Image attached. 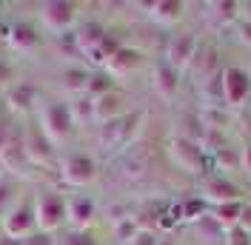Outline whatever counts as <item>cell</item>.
Instances as JSON below:
<instances>
[{
    "mask_svg": "<svg viewBox=\"0 0 251 245\" xmlns=\"http://www.w3.org/2000/svg\"><path fill=\"white\" fill-rule=\"evenodd\" d=\"M34 114H37V128L46 134V140L51 143V146H63V143H69L72 134H75V128H77V122H75V117H72L69 103H66V100H57V97L37 100Z\"/></svg>",
    "mask_w": 251,
    "mask_h": 245,
    "instance_id": "obj_1",
    "label": "cell"
},
{
    "mask_svg": "<svg viewBox=\"0 0 251 245\" xmlns=\"http://www.w3.org/2000/svg\"><path fill=\"white\" fill-rule=\"evenodd\" d=\"M34 222H37V231L57 237V231L66 225V194L40 191L34 197Z\"/></svg>",
    "mask_w": 251,
    "mask_h": 245,
    "instance_id": "obj_2",
    "label": "cell"
},
{
    "mask_svg": "<svg viewBox=\"0 0 251 245\" xmlns=\"http://www.w3.org/2000/svg\"><path fill=\"white\" fill-rule=\"evenodd\" d=\"M57 174L69 188H89L97 180V163L86 151H69L57 163Z\"/></svg>",
    "mask_w": 251,
    "mask_h": 245,
    "instance_id": "obj_3",
    "label": "cell"
},
{
    "mask_svg": "<svg viewBox=\"0 0 251 245\" xmlns=\"http://www.w3.org/2000/svg\"><path fill=\"white\" fill-rule=\"evenodd\" d=\"M197 51H200V37H197V31H191V29L174 31L172 37L166 40L163 60L183 74L186 69H191V63H194V57H197Z\"/></svg>",
    "mask_w": 251,
    "mask_h": 245,
    "instance_id": "obj_4",
    "label": "cell"
},
{
    "mask_svg": "<svg viewBox=\"0 0 251 245\" xmlns=\"http://www.w3.org/2000/svg\"><path fill=\"white\" fill-rule=\"evenodd\" d=\"M37 17L40 26L51 34H72L75 23H77V3L72 0H49L37 6Z\"/></svg>",
    "mask_w": 251,
    "mask_h": 245,
    "instance_id": "obj_5",
    "label": "cell"
},
{
    "mask_svg": "<svg viewBox=\"0 0 251 245\" xmlns=\"http://www.w3.org/2000/svg\"><path fill=\"white\" fill-rule=\"evenodd\" d=\"M140 120H143V114L131 111V114H126V117H120V120H114V122L97 125V146H100V148H106V151L128 148V143H131L134 131H137V125H134V122H140Z\"/></svg>",
    "mask_w": 251,
    "mask_h": 245,
    "instance_id": "obj_6",
    "label": "cell"
},
{
    "mask_svg": "<svg viewBox=\"0 0 251 245\" xmlns=\"http://www.w3.org/2000/svg\"><path fill=\"white\" fill-rule=\"evenodd\" d=\"M251 97V72L243 66H223V103L243 108Z\"/></svg>",
    "mask_w": 251,
    "mask_h": 245,
    "instance_id": "obj_7",
    "label": "cell"
},
{
    "mask_svg": "<svg viewBox=\"0 0 251 245\" xmlns=\"http://www.w3.org/2000/svg\"><path fill=\"white\" fill-rule=\"evenodd\" d=\"M169 157L180 171L188 174H203V163H205V148L191 137H174L169 140Z\"/></svg>",
    "mask_w": 251,
    "mask_h": 245,
    "instance_id": "obj_8",
    "label": "cell"
},
{
    "mask_svg": "<svg viewBox=\"0 0 251 245\" xmlns=\"http://www.w3.org/2000/svg\"><path fill=\"white\" fill-rule=\"evenodd\" d=\"M37 231V222H34V199H20L12 214L0 222V234H6L9 240H26Z\"/></svg>",
    "mask_w": 251,
    "mask_h": 245,
    "instance_id": "obj_9",
    "label": "cell"
},
{
    "mask_svg": "<svg viewBox=\"0 0 251 245\" xmlns=\"http://www.w3.org/2000/svg\"><path fill=\"white\" fill-rule=\"evenodd\" d=\"M97 205L89 194H66V225L72 231H92Z\"/></svg>",
    "mask_w": 251,
    "mask_h": 245,
    "instance_id": "obj_10",
    "label": "cell"
},
{
    "mask_svg": "<svg viewBox=\"0 0 251 245\" xmlns=\"http://www.w3.org/2000/svg\"><path fill=\"white\" fill-rule=\"evenodd\" d=\"M0 40L17 54H34L40 49V29L20 20V23H12V26L0 29Z\"/></svg>",
    "mask_w": 251,
    "mask_h": 245,
    "instance_id": "obj_11",
    "label": "cell"
},
{
    "mask_svg": "<svg viewBox=\"0 0 251 245\" xmlns=\"http://www.w3.org/2000/svg\"><path fill=\"white\" fill-rule=\"evenodd\" d=\"M126 114H131L128 111V97L120 89H114V92L92 100V122H97V125L114 122V120H120V117H126Z\"/></svg>",
    "mask_w": 251,
    "mask_h": 245,
    "instance_id": "obj_12",
    "label": "cell"
},
{
    "mask_svg": "<svg viewBox=\"0 0 251 245\" xmlns=\"http://www.w3.org/2000/svg\"><path fill=\"white\" fill-rule=\"evenodd\" d=\"M197 197L203 199L205 205H223V202H234V199H243V188L237 183H231V177H223V174H214L203 180V188Z\"/></svg>",
    "mask_w": 251,
    "mask_h": 245,
    "instance_id": "obj_13",
    "label": "cell"
},
{
    "mask_svg": "<svg viewBox=\"0 0 251 245\" xmlns=\"http://www.w3.org/2000/svg\"><path fill=\"white\" fill-rule=\"evenodd\" d=\"M20 140H23V151H26L29 166H43V169H49L54 163V146L49 143L46 134L37 125H26V131H23Z\"/></svg>",
    "mask_w": 251,
    "mask_h": 245,
    "instance_id": "obj_14",
    "label": "cell"
},
{
    "mask_svg": "<svg viewBox=\"0 0 251 245\" xmlns=\"http://www.w3.org/2000/svg\"><path fill=\"white\" fill-rule=\"evenodd\" d=\"M143 63H146V54H143L140 49L134 46H120L114 54L109 57V63H106V74L111 77V80H123V77H131L134 72H140Z\"/></svg>",
    "mask_w": 251,
    "mask_h": 245,
    "instance_id": "obj_15",
    "label": "cell"
},
{
    "mask_svg": "<svg viewBox=\"0 0 251 245\" xmlns=\"http://www.w3.org/2000/svg\"><path fill=\"white\" fill-rule=\"evenodd\" d=\"M180 72L172 69L166 60H157L154 69H151V89L160 100H174L177 92H180Z\"/></svg>",
    "mask_w": 251,
    "mask_h": 245,
    "instance_id": "obj_16",
    "label": "cell"
},
{
    "mask_svg": "<svg viewBox=\"0 0 251 245\" xmlns=\"http://www.w3.org/2000/svg\"><path fill=\"white\" fill-rule=\"evenodd\" d=\"M146 15L151 17L157 26L172 29V26H177V23L183 20L186 3H183V0H154V3H146Z\"/></svg>",
    "mask_w": 251,
    "mask_h": 245,
    "instance_id": "obj_17",
    "label": "cell"
},
{
    "mask_svg": "<svg viewBox=\"0 0 251 245\" xmlns=\"http://www.w3.org/2000/svg\"><path fill=\"white\" fill-rule=\"evenodd\" d=\"M205 20L211 23V29L237 26V20H240V3L237 0H214V3H205Z\"/></svg>",
    "mask_w": 251,
    "mask_h": 245,
    "instance_id": "obj_18",
    "label": "cell"
},
{
    "mask_svg": "<svg viewBox=\"0 0 251 245\" xmlns=\"http://www.w3.org/2000/svg\"><path fill=\"white\" fill-rule=\"evenodd\" d=\"M109 34V29L103 26V23H97V20H86L83 26L72 31V40H75V49H77L80 54H86V51H92L103 43V37Z\"/></svg>",
    "mask_w": 251,
    "mask_h": 245,
    "instance_id": "obj_19",
    "label": "cell"
},
{
    "mask_svg": "<svg viewBox=\"0 0 251 245\" xmlns=\"http://www.w3.org/2000/svg\"><path fill=\"white\" fill-rule=\"evenodd\" d=\"M37 89L31 86V83H20L17 80L15 86L6 92V103H9V108L12 111H17V114H29V111H34L37 108Z\"/></svg>",
    "mask_w": 251,
    "mask_h": 245,
    "instance_id": "obj_20",
    "label": "cell"
},
{
    "mask_svg": "<svg viewBox=\"0 0 251 245\" xmlns=\"http://www.w3.org/2000/svg\"><path fill=\"white\" fill-rule=\"evenodd\" d=\"M89 77H92V72H89L86 66H66V69L60 72V86H63V92L75 94V97L86 94Z\"/></svg>",
    "mask_w": 251,
    "mask_h": 245,
    "instance_id": "obj_21",
    "label": "cell"
},
{
    "mask_svg": "<svg viewBox=\"0 0 251 245\" xmlns=\"http://www.w3.org/2000/svg\"><path fill=\"white\" fill-rule=\"evenodd\" d=\"M243 202H246V199H234V202L211 205V208H208V217H211V220H214V222H217L223 231H231V228H237V222H240Z\"/></svg>",
    "mask_w": 251,
    "mask_h": 245,
    "instance_id": "obj_22",
    "label": "cell"
},
{
    "mask_svg": "<svg viewBox=\"0 0 251 245\" xmlns=\"http://www.w3.org/2000/svg\"><path fill=\"white\" fill-rule=\"evenodd\" d=\"M20 199L23 197H20V185H17V180H12V177H0V222L12 214V208H15Z\"/></svg>",
    "mask_w": 251,
    "mask_h": 245,
    "instance_id": "obj_23",
    "label": "cell"
},
{
    "mask_svg": "<svg viewBox=\"0 0 251 245\" xmlns=\"http://www.w3.org/2000/svg\"><path fill=\"white\" fill-rule=\"evenodd\" d=\"M146 169H149V157L140 151H126L123 154V174L128 177V180H137V177H143L146 174Z\"/></svg>",
    "mask_w": 251,
    "mask_h": 245,
    "instance_id": "obj_24",
    "label": "cell"
},
{
    "mask_svg": "<svg viewBox=\"0 0 251 245\" xmlns=\"http://www.w3.org/2000/svg\"><path fill=\"white\" fill-rule=\"evenodd\" d=\"M54 245H103V243L97 240L94 231H72V228H66L63 234L54 237Z\"/></svg>",
    "mask_w": 251,
    "mask_h": 245,
    "instance_id": "obj_25",
    "label": "cell"
},
{
    "mask_svg": "<svg viewBox=\"0 0 251 245\" xmlns=\"http://www.w3.org/2000/svg\"><path fill=\"white\" fill-rule=\"evenodd\" d=\"M117 86H114V80H111L106 72H92V77H89V86H86V97L89 100H94V97H103V94L114 92Z\"/></svg>",
    "mask_w": 251,
    "mask_h": 245,
    "instance_id": "obj_26",
    "label": "cell"
},
{
    "mask_svg": "<svg viewBox=\"0 0 251 245\" xmlns=\"http://www.w3.org/2000/svg\"><path fill=\"white\" fill-rule=\"evenodd\" d=\"M137 231H140V225H137L134 217H120V220L114 222V240H117L120 245H128L131 240H134Z\"/></svg>",
    "mask_w": 251,
    "mask_h": 245,
    "instance_id": "obj_27",
    "label": "cell"
},
{
    "mask_svg": "<svg viewBox=\"0 0 251 245\" xmlns=\"http://www.w3.org/2000/svg\"><path fill=\"white\" fill-rule=\"evenodd\" d=\"M15 83H17L15 66H12V63L3 57V60H0V92H9V89H12Z\"/></svg>",
    "mask_w": 251,
    "mask_h": 245,
    "instance_id": "obj_28",
    "label": "cell"
},
{
    "mask_svg": "<svg viewBox=\"0 0 251 245\" xmlns=\"http://www.w3.org/2000/svg\"><path fill=\"white\" fill-rule=\"evenodd\" d=\"M223 245H251V234L237 225V228L226 231V243H223Z\"/></svg>",
    "mask_w": 251,
    "mask_h": 245,
    "instance_id": "obj_29",
    "label": "cell"
},
{
    "mask_svg": "<svg viewBox=\"0 0 251 245\" xmlns=\"http://www.w3.org/2000/svg\"><path fill=\"white\" fill-rule=\"evenodd\" d=\"M157 243H160V234L154 228H140L128 245H157Z\"/></svg>",
    "mask_w": 251,
    "mask_h": 245,
    "instance_id": "obj_30",
    "label": "cell"
},
{
    "mask_svg": "<svg viewBox=\"0 0 251 245\" xmlns=\"http://www.w3.org/2000/svg\"><path fill=\"white\" fill-rule=\"evenodd\" d=\"M234 31H237V40H240L246 49H251V20H243V17H240Z\"/></svg>",
    "mask_w": 251,
    "mask_h": 245,
    "instance_id": "obj_31",
    "label": "cell"
},
{
    "mask_svg": "<svg viewBox=\"0 0 251 245\" xmlns=\"http://www.w3.org/2000/svg\"><path fill=\"white\" fill-rule=\"evenodd\" d=\"M17 245H54V237L51 234H43V231H34L26 240H17Z\"/></svg>",
    "mask_w": 251,
    "mask_h": 245,
    "instance_id": "obj_32",
    "label": "cell"
},
{
    "mask_svg": "<svg viewBox=\"0 0 251 245\" xmlns=\"http://www.w3.org/2000/svg\"><path fill=\"white\" fill-rule=\"evenodd\" d=\"M237 225L251 234V202H249V199L243 202V211H240V222H237Z\"/></svg>",
    "mask_w": 251,
    "mask_h": 245,
    "instance_id": "obj_33",
    "label": "cell"
},
{
    "mask_svg": "<svg viewBox=\"0 0 251 245\" xmlns=\"http://www.w3.org/2000/svg\"><path fill=\"white\" fill-rule=\"evenodd\" d=\"M237 154H240V169L251 174V140H249V143H246V146H243Z\"/></svg>",
    "mask_w": 251,
    "mask_h": 245,
    "instance_id": "obj_34",
    "label": "cell"
},
{
    "mask_svg": "<svg viewBox=\"0 0 251 245\" xmlns=\"http://www.w3.org/2000/svg\"><path fill=\"white\" fill-rule=\"evenodd\" d=\"M240 17L243 20H251V0L249 3H240Z\"/></svg>",
    "mask_w": 251,
    "mask_h": 245,
    "instance_id": "obj_35",
    "label": "cell"
},
{
    "mask_svg": "<svg viewBox=\"0 0 251 245\" xmlns=\"http://www.w3.org/2000/svg\"><path fill=\"white\" fill-rule=\"evenodd\" d=\"M0 245H17V240H9L6 234H0Z\"/></svg>",
    "mask_w": 251,
    "mask_h": 245,
    "instance_id": "obj_36",
    "label": "cell"
},
{
    "mask_svg": "<svg viewBox=\"0 0 251 245\" xmlns=\"http://www.w3.org/2000/svg\"><path fill=\"white\" fill-rule=\"evenodd\" d=\"M157 245H177V243H174L172 237H160V243H157Z\"/></svg>",
    "mask_w": 251,
    "mask_h": 245,
    "instance_id": "obj_37",
    "label": "cell"
},
{
    "mask_svg": "<svg viewBox=\"0 0 251 245\" xmlns=\"http://www.w3.org/2000/svg\"><path fill=\"white\" fill-rule=\"evenodd\" d=\"M0 9H3V6H0Z\"/></svg>",
    "mask_w": 251,
    "mask_h": 245,
    "instance_id": "obj_38",
    "label": "cell"
},
{
    "mask_svg": "<svg viewBox=\"0 0 251 245\" xmlns=\"http://www.w3.org/2000/svg\"><path fill=\"white\" fill-rule=\"evenodd\" d=\"M0 60H3V57H0Z\"/></svg>",
    "mask_w": 251,
    "mask_h": 245,
    "instance_id": "obj_39",
    "label": "cell"
}]
</instances>
